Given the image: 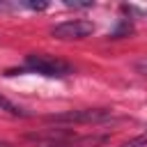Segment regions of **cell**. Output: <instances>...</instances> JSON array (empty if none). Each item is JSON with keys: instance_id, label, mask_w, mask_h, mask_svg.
Masks as SVG:
<instances>
[{"instance_id": "cell-1", "label": "cell", "mask_w": 147, "mask_h": 147, "mask_svg": "<svg viewBox=\"0 0 147 147\" xmlns=\"http://www.w3.org/2000/svg\"><path fill=\"white\" fill-rule=\"evenodd\" d=\"M23 71H34V74H44L51 78H62L74 74V67L55 55H46V53H30L25 55V69Z\"/></svg>"}, {"instance_id": "cell-2", "label": "cell", "mask_w": 147, "mask_h": 147, "mask_svg": "<svg viewBox=\"0 0 147 147\" xmlns=\"http://www.w3.org/2000/svg\"><path fill=\"white\" fill-rule=\"evenodd\" d=\"M46 119L55 124H101V122L113 119V113L108 108H76V110L48 115Z\"/></svg>"}, {"instance_id": "cell-3", "label": "cell", "mask_w": 147, "mask_h": 147, "mask_svg": "<svg viewBox=\"0 0 147 147\" xmlns=\"http://www.w3.org/2000/svg\"><path fill=\"white\" fill-rule=\"evenodd\" d=\"M94 32V23L85 21V18H71V21H62L57 25L51 28V34L55 39L62 41H74V39H85Z\"/></svg>"}, {"instance_id": "cell-4", "label": "cell", "mask_w": 147, "mask_h": 147, "mask_svg": "<svg viewBox=\"0 0 147 147\" xmlns=\"http://www.w3.org/2000/svg\"><path fill=\"white\" fill-rule=\"evenodd\" d=\"M71 136H76L71 129H41V131L25 133V140L34 142V147H51V145H57L62 140H69Z\"/></svg>"}, {"instance_id": "cell-5", "label": "cell", "mask_w": 147, "mask_h": 147, "mask_svg": "<svg viewBox=\"0 0 147 147\" xmlns=\"http://www.w3.org/2000/svg\"><path fill=\"white\" fill-rule=\"evenodd\" d=\"M110 142L108 133H90V136H71L69 140H62L51 147H103Z\"/></svg>"}, {"instance_id": "cell-6", "label": "cell", "mask_w": 147, "mask_h": 147, "mask_svg": "<svg viewBox=\"0 0 147 147\" xmlns=\"http://www.w3.org/2000/svg\"><path fill=\"white\" fill-rule=\"evenodd\" d=\"M0 110L9 113V115H14V117H28V113H25L21 106H16L14 101H9V99L2 96V94H0Z\"/></svg>"}, {"instance_id": "cell-7", "label": "cell", "mask_w": 147, "mask_h": 147, "mask_svg": "<svg viewBox=\"0 0 147 147\" xmlns=\"http://www.w3.org/2000/svg\"><path fill=\"white\" fill-rule=\"evenodd\" d=\"M122 147H147V131L136 136V138H131V140H126Z\"/></svg>"}, {"instance_id": "cell-8", "label": "cell", "mask_w": 147, "mask_h": 147, "mask_svg": "<svg viewBox=\"0 0 147 147\" xmlns=\"http://www.w3.org/2000/svg\"><path fill=\"white\" fill-rule=\"evenodd\" d=\"M133 69H136V74H140V76H145V78H147V57L136 60V62H133Z\"/></svg>"}, {"instance_id": "cell-9", "label": "cell", "mask_w": 147, "mask_h": 147, "mask_svg": "<svg viewBox=\"0 0 147 147\" xmlns=\"http://www.w3.org/2000/svg\"><path fill=\"white\" fill-rule=\"evenodd\" d=\"M67 7H74V9H87V7H92V2H67Z\"/></svg>"}, {"instance_id": "cell-10", "label": "cell", "mask_w": 147, "mask_h": 147, "mask_svg": "<svg viewBox=\"0 0 147 147\" xmlns=\"http://www.w3.org/2000/svg\"><path fill=\"white\" fill-rule=\"evenodd\" d=\"M0 147H11V145H7V142H0Z\"/></svg>"}]
</instances>
